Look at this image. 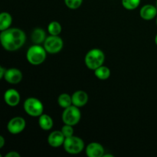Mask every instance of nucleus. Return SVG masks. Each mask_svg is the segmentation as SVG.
<instances>
[{
    "mask_svg": "<svg viewBox=\"0 0 157 157\" xmlns=\"http://www.w3.org/2000/svg\"><path fill=\"white\" fill-rule=\"evenodd\" d=\"M0 41L3 48L9 52H14L24 45L26 41V35L20 29H8L1 32Z\"/></svg>",
    "mask_w": 157,
    "mask_h": 157,
    "instance_id": "1",
    "label": "nucleus"
},
{
    "mask_svg": "<svg viewBox=\"0 0 157 157\" xmlns=\"http://www.w3.org/2000/svg\"><path fill=\"white\" fill-rule=\"evenodd\" d=\"M105 61V55L101 50L98 48H94L89 51L84 58L86 66L90 70H96L104 64Z\"/></svg>",
    "mask_w": 157,
    "mask_h": 157,
    "instance_id": "2",
    "label": "nucleus"
},
{
    "mask_svg": "<svg viewBox=\"0 0 157 157\" xmlns=\"http://www.w3.org/2000/svg\"><path fill=\"white\" fill-rule=\"evenodd\" d=\"M46 54L47 52L44 47L40 44H35L28 49L26 58L32 65H39L46 59Z\"/></svg>",
    "mask_w": 157,
    "mask_h": 157,
    "instance_id": "3",
    "label": "nucleus"
},
{
    "mask_svg": "<svg viewBox=\"0 0 157 157\" xmlns=\"http://www.w3.org/2000/svg\"><path fill=\"white\" fill-rule=\"evenodd\" d=\"M63 147L67 153L78 154L84 150V143L82 139L73 135V136L65 138Z\"/></svg>",
    "mask_w": 157,
    "mask_h": 157,
    "instance_id": "4",
    "label": "nucleus"
},
{
    "mask_svg": "<svg viewBox=\"0 0 157 157\" xmlns=\"http://www.w3.org/2000/svg\"><path fill=\"white\" fill-rule=\"evenodd\" d=\"M24 110L28 115L34 117H40L44 111V105L38 99L29 98L24 103Z\"/></svg>",
    "mask_w": 157,
    "mask_h": 157,
    "instance_id": "5",
    "label": "nucleus"
},
{
    "mask_svg": "<svg viewBox=\"0 0 157 157\" xmlns=\"http://www.w3.org/2000/svg\"><path fill=\"white\" fill-rule=\"evenodd\" d=\"M81 113L79 107L75 105L64 109L62 113V121L64 124L75 126L78 124L81 121Z\"/></svg>",
    "mask_w": 157,
    "mask_h": 157,
    "instance_id": "6",
    "label": "nucleus"
},
{
    "mask_svg": "<svg viewBox=\"0 0 157 157\" xmlns=\"http://www.w3.org/2000/svg\"><path fill=\"white\" fill-rule=\"evenodd\" d=\"M62 38H60L58 35H50L46 38L44 42V48L46 52L49 54H57L61 51L63 48Z\"/></svg>",
    "mask_w": 157,
    "mask_h": 157,
    "instance_id": "7",
    "label": "nucleus"
},
{
    "mask_svg": "<svg viewBox=\"0 0 157 157\" xmlns=\"http://www.w3.org/2000/svg\"><path fill=\"white\" fill-rule=\"evenodd\" d=\"M26 127V122L24 118L21 117H15L11 119L8 123V131L11 134H18L25 130Z\"/></svg>",
    "mask_w": 157,
    "mask_h": 157,
    "instance_id": "8",
    "label": "nucleus"
},
{
    "mask_svg": "<svg viewBox=\"0 0 157 157\" xmlns=\"http://www.w3.org/2000/svg\"><path fill=\"white\" fill-rule=\"evenodd\" d=\"M65 136L62 133L61 130H55L52 132L48 136V143L49 146L54 148H58L64 144Z\"/></svg>",
    "mask_w": 157,
    "mask_h": 157,
    "instance_id": "9",
    "label": "nucleus"
},
{
    "mask_svg": "<svg viewBox=\"0 0 157 157\" xmlns=\"http://www.w3.org/2000/svg\"><path fill=\"white\" fill-rule=\"evenodd\" d=\"M5 81L12 84H18L22 79L21 71L17 68L7 69L4 76Z\"/></svg>",
    "mask_w": 157,
    "mask_h": 157,
    "instance_id": "10",
    "label": "nucleus"
},
{
    "mask_svg": "<svg viewBox=\"0 0 157 157\" xmlns=\"http://www.w3.org/2000/svg\"><path fill=\"white\" fill-rule=\"evenodd\" d=\"M86 155L88 157H102L104 155V149L98 143H90L86 147Z\"/></svg>",
    "mask_w": 157,
    "mask_h": 157,
    "instance_id": "11",
    "label": "nucleus"
},
{
    "mask_svg": "<svg viewBox=\"0 0 157 157\" xmlns=\"http://www.w3.org/2000/svg\"><path fill=\"white\" fill-rule=\"evenodd\" d=\"M20 94L16 90L10 88L4 94V101L10 107H15L20 102Z\"/></svg>",
    "mask_w": 157,
    "mask_h": 157,
    "instance_id": "12",
    "label": "nucleus"
},
{
    "mask_svg": "<svg viewBox=\"0 0 157 157\" xmlns=\"http://www.w3.org/2000/svg\"><path fill=\"white\" fill-rule=\"evenodd\" d=\"M72 105L78 107H84L88 101V95L85 91L78 90L72 94Z\"/></svg>",
    "mask_w": 157,
    "mask_h": 157,
    "instance_id": "13",
    "label": "nucleus"
},
{
    "mask_svg": "<svg viewBox=\"0 0 157 157\" xmlns=\"http://www.w3.org/2000/svg\"><path fill=\"white\" fill-rule=\"evenodd\" d=\"M140 15L144 20H152L157 15L156 6L153 5H146L141 8Z\"/></svg>",
    "mask_w": 157,
    "mask_h": 157,
    "instance_id": "14",
    "label": "nucleus"
},
{
    "mask_svg": "<svg viewBox=\"0 0 157 157\" xmlns=\"http://www.w3.org/2000/svg\"><path fill=\"white\" fill-rule=\"evenodd\" d=\"M46 39L45 32L41 28H36L32 31V42L35 44H40L44 42Z\"/></svg>",
    "mask_w": 157,
    "mask_h": 157,
    "instance_id": "15",
    "label": "nucleus"
},
{
    "mask_svg": "<svg viewBox=\"0 0 157 157\" xmlns=\"http://www.w3.org/2000/svg\"><path fill=\"white\" fill-rule=\"evenodd\" d=\"M38 124H39L40 128L47 131V130H51L53 127V120L48 115L42 113L38 119Z\"/></svg>",
    "mask_w": 157,
    "mask_h": 157,
    "instance_id": "16",
    "label": "nucleus"
},
{
    "mask_svg": "<svg viewBox=\"0 0 157 157\" xmlns=\"http://www.w3.org/2000/svg\"><path fill=\"white\" fill-rule=\"evenodd\" d=\"M12 22V17L8 12H2L0 14V31L6 30L9 29Z\"/></svg>",
    "mask_w": 157,
    "mask_h": 157,
    "instance_id": "17",
    "label": "nucleus"
},
{
    "mask_svg": "<svg viewBox=\"0 0 157 157\" xmlns=\"http://www.w3.org/2000/svg\"><path fill=\"white\" fill-rule=\"evenodd\" d=\"M94 75L100 80H107L110 76V70L106 66H101L94 70Z\"/></svg>",
    "mask_w": 157,
    "mask_h": 157,
    "instance_id": "18",
    "label": "nucleus"
},
{
    "mask_svg": "<svg viewBox=\"0 0 157 157\" xmlns=\"http://www.w3.org/2000/svg\"><path fill=\"white\" fill-rule=\"evenodd\" d=\"M58 103L62 108L65 109L72 105V98L67 94H61L58 98Z\"/></svg>",
    "mask_w": 157,
    "mask_h": 157,
    "instance_id": "19",
    "label": "nucleus"
},
{
    "mask_svg": "<svg viewBox=\"0 0 157 157\" xmlns=\"http://www.w3.org/2000/svg\"><path fill=\"white\" fill-rule=\"evenodd\" d=\"M62 28L61 24L56 21H53L50 22L48 26V31L51 35H58L61 32Z\"/></svg>",
    "mask_w": 157,
    "mask_h": 157,
    "instance_id": "20",
    "label": "nucleus"
},
{
    "mask_svg": "<svg viewBox=\"0 0 157 157\" xmlns=\"http://www.w3.org/2000/svg\"><path fill=\"white\" fill-rule=\"evenodd\" d=\"M140 4V0H122V5L127 10H133Z\"/></svg>",
    "mask_w": 157,
    "mask_h": 157,
    "instance_id": "21",
    "label": "nucleus"
},
{
    "mask_svg": "<svg viewBox=\"0 0 157 157\" xmlns=\"http://www.w3.org/2000/svg\"><path fill=\"white\" fill-rule=\"evenodd\" d=\"M83 0H64L66 6L71 9H77L81 6Z\"/></svg>",
    "mask_w": 157,
    "mask_h": 157,
    "instance_id": "22",
    "label": "nucleus"
},
{
    "mask_svg": "<svg viewBox=\"0 0 157 157\" xmlns=\"http://www.w3.org/2000/svg\"><path fill=\"white\" fill-rule=\"evenodd\" d=\"M73 126L68 125V124H64V126L61 128V132L64 134V136H65V138L69 137V136H71L74 135V128Z\"/></svg>",
    "mask_w": 157,
    "mask_h": 157,
    "instance_id": "23",
    "label": "nucleus"
},
{
    "mask_svg": "<svg viewBox=\"0 0 157 157\" xmlns=\"http://www.w3.org/2000/svg\"><path fill=\"white\" fill-rule=\"evenodd\" d=\"M20 154L15 151H11L6 155V157H20Z\"/></svg>",
    "mask_w": 157,
    "mask_h": 157,
    "instance_id": "24",
    "label": "nucleus"
},
{
    "mask_svg": "<svg viewBox=\"0 0 157 157\" xmlns=\"http://www.w3.org/2000/svg\"><path fill=\"white\" fill-rule=\"evenodd\" d=\"M6 71V69H5L2 66H1V67H0V79L4 78Z\"/></svg>",
    "mask_w": 157,
    "mask_h": 157,
    "instance_id": "25",
    "label": "nucleus"
},
{
    "mask_svg": "<svg viewBox=\"0 0 157 157\" xmlns=\"http://www.w3.org/2000/svg\"><path fill=\"white\" fill-rule=\"evenodd\" d=\"M5 145V139L2 136H0V149L2 148Z\"/></svg>",
    "mask_w": 157,
    "mask_h": 157,
    "instance_id": "26",
    "label": "nucleus"
},
{
    "mask_svg": "<svg viewBox=\"0 0 157 157\" xmlns=\"http://www.w3.org/2000/svg\"><path fill=\"white\" fill-rule=\"evenodd\" d=\"M155 43H156V44L157 45V35H156V37H155Z\"/></svg>",
    "mask_w": 157,
    "mask_h": 157,
    "instance_id": "27",
    "label": "nucleus"
},
{
    "mask_svg": "<svg viewBox=\"0 0 157 157\" xmlns=\"http://www.w3.org/2000/svg\"><path fill=\"white\" fill-rule=\"evenodd\" d=\"M156 8H157V0H156Z\"/></svg>",
    "mask_w": 157,
    "mask_h": 157,
    "instance_id": "28",
    "label": "nucleus"
},
{
    "mask_svg": "<svg viewBox=\"0 0 157 157\" xmlns=\"http://www.w3.org/2000/svg\"><path fill=\"white\" fill-rule=\"evenodd\" d=\"M156 25H157V18H156Z\"/></svg>",
    "mask_w": 157,
    "mask_h": 157,
    "instance_id": "29",
    "label": "nucleus"
}]
</instances>
